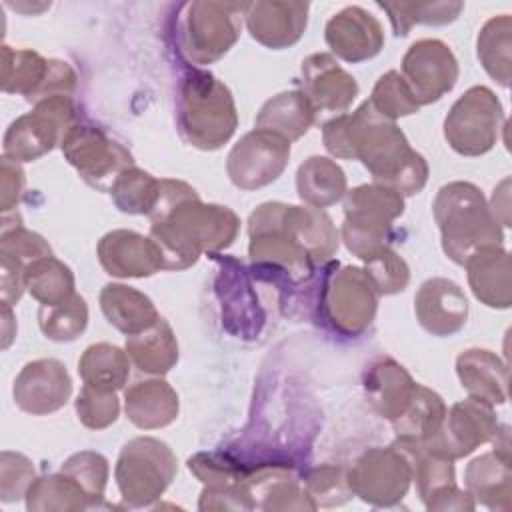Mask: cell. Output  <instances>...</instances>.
<instances>
[{
  "label": "cell",
  "instance_id": "4fadbf2b",
  "mask_svg": "<svg viewBox=\"0 0 512 512\" xmlns=\"http://www.w3.org/2000/svg\"><path fill=\"white\" fill-rule=\"evenodd\" d=\"M348 486L366 504L388 508L398 504L412 482V464L396 444L368 448L346 470Z\"/></svg>",
  "mask_w": 512,
  "mask_h": 512
},
{
  "label": "cell",
  "instance_id": "d4e9b609",
  "mask_svg": "<svg viewBox=\"0 0 512 512\" xmlns=\"http://www.w3.org/2000/svg\"><path fill=\"white\" fill-rule=\"evenodd\" d=\"M472 294L488 308H510V254L502 246H488L474 252L466 262Z\"/></svg>",
  "mask_w": 512,
  "mask_h": 512
},
{
  "label": "cell",
  "instance_id": "681fc988",
  "mask_svg": "<svg viewBox=\"0 0 512 512\" xmlns=\"http://www.w3.org/2000/svg\"><path fill=\"white\" fill-rule=\"evenodd\" d=\"M200 510H252L256 508L250 490L242 482L206 484L198 502Z\"/></svg>",
  "mask_w": 512,
  "mask_h": 512
},
{
  "label": "cell",
  "instance_id": "60d3db41",
  "mask_svg": "<svg viewBox=\"0 0 512 512\" xmlns=\"http://www.w3.org/2000/svg\"><path fill=\"white\" fill-rule=\"evenodd\" d=\"M368 102L380 116L392 122L402 116L416 114L420 110V104L416 102L412 90L404 82L402 74L396 70H388L378 78Z\"/></svg>",
  "mask_w": 512,
  "mask_h": 512
},
{
  "label": "cell",
  "instance_id": "f1b7e54d",
  "mask_svg": "<svg viewBox=\"0 0 512 512\" xmlns=\"http://www.w3.org/2000/svg\"><path fill=\"white\" fill-rule=\"evenodd\" d=\"M316 110L300 90L280 92L270 98L256 116V128L274 132L288 142L304 136L314 124Z\"/></svg>",
  "mask_w": 512,
  "mask_h": 512
},
{
  "label": "cell",
  "instance_id": "db71d44e",
  "mask_svg": "<svg viewBox=\"0 0 512 512\" xmlns=\"http://www.w3.org/2000/svg\"><path fill=\"white\" fill-rule=\"evenodd\" d=\"M10 326H16L12 306L2 304V348H8L12 338L16 336V328H10Z\"/></svg>",
  "mask_w": 512,
  "mask_h": 512
},
{
  "label": "cell",
  "instance_id": "277c9868",
  "mask_svg": "<svg viewBox=\"0 0 512 512\" xmlns=\"http://www.w3.org/2000/svg\"><path fill=\"white\" fill-rule=\"evenodd\" d=\"M434 220L442 236V250L454 262H464L478 250L502 246L504 234L482 190L472 182L444 184L432 204Z\"/></svg>",
  "mask_w": 512,
  "mask_h": 512
},
{
  "label": "cell",
  "instance_id": "74e56055",
  "mask_svg": "<svg viewBox=\"0 0 512 512\" xmlns=\"http://www.w3.org/2000/svg\"><path fill=\"white\" fill-rule=\"evenodd\" d=\"M378 6L388 12L396 36L410 34L416 24L444 26L464 10L462 2H378Z\"/></svg>",
  "mask_w": 512,
  "mask_h": 512
},
{
  "label": "cell",
  "instance_id": "83f0119b",
  "mask_svg": "<svg viewBox=\"0 0 512 512\" xmlns=\"http://www.w3.org/2000/svg\"><path fill=\"white\" fill-rule=\"evenodd\" d=\"M100 308L106 320L126 336L144 332L160 320L152 300L124 284H106L100 292Z\"/></svg>",
  "mask_w": 512,
  "mask_h": 512
},
{
  "label": "cell",
  "instance_id": "7bdbcfd3",
  "mask_svg": "<svg viewBox=\"0 0 512 512\" xmlns=\"http://www.w3.org/2000/svg\"><path fill=\"white\" fill-rule=\"evenodd\" d=\"M304 488L316 506H338L354 496L348 486L346 470L334 464H322L308 470L304 476Z\"/></svg>",
  "mask_w": 512,
  "mask_h": 512
},
{
  "label": "cell",
  "instance_id": "ab89813d",
  "mask_svg": "<svg viewBox=\"0 0 512 512\" xmlns=\"http://www.w3.org/2000/svg\"><path fill=\"white\" fill-rule=\"evenodd\" d=\"M38 324L42 334L54 342L74 340L88 324L86 300L74 294L56 306H40Z\"/></svg>",
  "mask_w": 512,
  "mask_h": 512
},
{
  "label": "cell",
  "instance_id": "d6a6232c",
  "mask_svg": "<svg viewBox=\"0 0 512 512\" xmlns=\"http://www.w3.org/2000/svg\"><path fill=\"white\" fill-rule=\"evenodd\" d=\"M446 410L448 408L444 400L434 390L416 384L406 410L396 420H392L396 438L426 442L440 430Z\"/></svg>",
  "mask_w": 512,
  "mask_h": 512
},
{
  "label": "cell",
  "instance_id": "f546056e",
  "mask_svg": "<svg viewBox=\"0 0 512 512\" xmlns=\"http://www.w3.org/2000/svg\"><path fill=\"white\" fill-rule=\"evenodd\" d=\"M298 196L306 206L328 208L344 198L346 174L326 156H310L296 172Z\"/></svg>",
  "mask_w": 512,
  "mask_h": 512
},
{
  "label": "cell",
  "instance_id": "e575fe53",
  "mask_svg": "<svg viewBox=\"0 0 512 512\" xmlns=\"http://www.w3.org/2000/svg\"><path fill=\"white\" fill-rule=\"evenodd\" d=\"M92 502L80 484L64 474H46L34 478L26 492V508L30 512H76L90 508Z\"/></svg>",
  "mask_w": 512,
  "mask_h": 512
},
{
  "label": "cell",
  "instance_id": "7dc6e473",
  "mask_svg": "<svg viewBox=\"0 0 512 512\" xmlns=\"http://www.w3.org/2000/svg\"><path fill=\"white\" fill-rule=\"evenodd\" d=\"M34 482L32 462L20 454L4 450L0 454V496L2 502H14L26 498L30 484Z\"/></svg>",
  "mask_w": 512,
  "mask_h": 512
},
{
  "label": "cell",
  "instance_id": "8fae6325",
  "mask_svg": "<svg viewBox=\"0 0 512 512\" xmlns=\"http://www.w3.org/2000/svg\"><path fill=\"white\" fill-rule=\"evenodd\" d=\"M320 308L326 322L344 336L362 334L374 320L378 308V292L358 266H344L326 276Z\"/></svg>",
  "mask_w": 512,
  "mask_h": 512
},
{
  "label": "cell",
  "instance_id": "2e32d148",
  "mask_svg": "<svg viewBox=\"0 0 512 512\" xmlns=\"http://www.w3.org/2000/svg\"><path fill=\"white\" fill-rule=\"evenodd\" d=\"M402 78L420 106L438 102L458 80V60L438 38L416 40L402 58Z\"/></svg>",
  "mask_w": 512,
  "mask_h": 512
},
{
  "label": "cell",
  "instance_id": "5b68a950",
  "mask_svg": "<svg viewBox=\"0 0 512 512\" xmlns=\"http://www.w3.org/2000/svg\"><path fill=\"white\" fill-rule=\"evenodd\" d=\"M178 130L182 138L200 150H218L236 126L234 98L224 82L204 70H188L178 86Z\"/></svg>",
  "mask_w": 512,
  "mask_h": 512
},
{
  "label": "cell",
  "instance_id": "ac0fdd59",
  "mask_svg": "<svg viewBox=\"0 0 512 512\" xmlns=\"http://www.w3.org/2000/svg\"><path fill=\"white\" fill-rule=\"evenodd\" d=\"M98 260L110 276L146 278L164 270L160 246L134 230H112L98 242Z\"/></svg>",
  "mask_w": 512,
  "mask_h": 512
},
{
  "label": "cell",
  "instance_id": "f907efd6",
  "mask_svg": "<svg viewBox=\"0 0 512 512\" xmlns=\"http://www.w3.org/2000/svg\"><path fill=\"white\" fill-rule=\"evenodd\" d=\"M0 208L4 214H8L20 200L24 190V172L20 168V162H14L6 156H2L0 162Z\"/></svg>",
  "mask_w": 512,
  "mask_h": 512
},
{
  "label": "cell",
  "instance_id": "b9f144b4",
  "mask_svg": "<svg viewBox=\"0 0 512 512\" xmlns=\"http://www.w3.org/2000/svg\"><path fill=\"white\" fill-rule=\"evenodd\" d=\"M108 460L100 452L82 450L66 458L62 464V472L74 478L80 488L90 498L92 506L98 504L104 498L106 482H108Z\"/></svg>",
  "mask_w": 512,
  "mask_h": 512
},
{
  "label": "cell",
  "instance_id": "d6986e66",
  "mask_svg": "<svg viewBox=\"0 0 512 512\" xmlns=\"http://www.w3.org/2000/svg\"><path fill=\"white\" fill-rule=\"evenodd\" d=\"M302 94L316 112H346L358 96L356 80L336 62L332 54H310L300 68Z\"/></svg>",
  "mask_w": 512,
  "mask_h": 512
},
{
  "label": "cell",
  "instance_id": "836d02e7",
  "mask_svg": "<svg viewBox=\"0 0 512 512\" xmlns=\"http://www.w3.org/2000/svg\"><path fill=\"white\" fill-rule=\"evenodd\" d=\"M78 374L88 386L118 392L128 380L130 358L114 344H90L78 360Z\"/></svg>",
  "mask_w": 512,
  "mask_h": 512
},
{
  "label": "cell",
  "instance_id": "30bf717a",
  "mask_svg": "<svg viewBox=\"0 0 512 512\" xmlns=\"http://www.w3.org/2000/svg\"><path fill=\"white\" fill-rule=\"evenodd\" d=\"M76 122L72 96H52L34 104L28 114L16 118L4 134V156L14 162H32L62 142Z\"/></svg>",
  "mask_w": 512,
  "mask_h": 512
},
{
  "label": "cell",
  "instance_id": "484cf974",
  "mask_svg": "<svg viewBox=\"0 0 512 512\" xmlns=\"http://www.w3.org/2000/svg\"><path fill=\"white\" fill-rule=\"evenodd\" d=\"M178 394L162 378L140 380L124 392L128 420L142 430L164 428L178 416Z\"/></svg>",
  "mask_w": 512,
  "mask_h": 512
},
{
  "label": "cell",
  "instance_id": "d590c367",
  "mask_svg": "<svg viewBox=\"0 0 512 512\" xmlns=\"http://www.w3.org/2000/svg\"><path fill=\"white\" fill-rule=\"evenodd\" d=\"M26 290L42 306H56L74 296L72 270L54 256H44L26 264Z\"/></svg>",
  "mask_w": 512,
  "mask_h": 512
},
{
  "label": "cell",
  "instance_id": "3957f363",
  "mask_svg": "<svg viewBox=\"0 0 512 512\" xmlns=\"http://www.w3.org/2000/svg\"><path fill=\"white\" fill-rule=\"evenodd\" d=\"M250 258L266 268L308 276L338 250V230L330 216L312 206L264 202L248 218Z\"/></svg>",
  "mask_w": 512,
  "mask_h": 512
},
{
  "label": "cell",
  "instance_id": "cb8c5ba5",
  "mask_svg": "<svg viewBox=\"0 0 512 512\" xmlns=\"http://www.w3.org/2000/svg\"><path fill=\"white\" fill-rule=\"evenodd\" d=\"M418 382L394 358H378L364 372V392L372 408L386 420H396L408 406Z\"/></svg>",
  "mask_w": 512,
  "mask_h": 512
},
{
  "label": "cell",
  "instance_id": "f6af8a7d",
  "mask_svg": "<svg viewBox=\"0 0 512 512\" xmlns=\"http://www.w3.org/2000/svg\"><path fill=\"white\" fill-rule=\"evenodd\" d=\"M78 420L90 430H102L116 422L120 414V402L116 392L100 390L84 384L76 398Z\"/></svg>",
  "mask_w": 512,
  "mask_h": 512
},
{
  "label": "cell",
  "instance_id": "8992f818",
  "mask_svg": "<svg viewBox=\"0 0 512 512\" xmlns=\"http://www.w3.org/2000/svg\"><path fill=\"white\" fill-rule=\"evenodd\" d=\"M404 212V196L382 184H362L344 194L342 240L360 260H368L392 242V222Z\"/></svg>",
  "mask_w": 512,
  "mask_h": 512
},
{
  "label": "cell",
  "instance_id": "52a82bcc",
  "mask_svg": "<svg viewBox=\"0 0 512 512\" xmlns=\"http://www.w3.org/2000/svg\"><path fill=\"white\" fill-rule=\"evenodd\" d=\"M176 470V456L166 442L152 436H138L120 450L114 478L122 500L132 508H142L166 492Z\"/></svg>",
  "mask_w": 512,
  "mask_h": 512
},
{
  "label": "cell",
  "instance_id": "c3c4849f",
  "mask_svg": "<svg viewBox=\"0 0 512 512\" xmlns=\"http://www.w3.org/2000/svg\"><path fill=\"white\" fill-rule=\"evenodd\" d=\"M190 472L204 484H224V482H242L246 466L236 462L226 454H206L200 452L188 460Z\"/></svg>",
  "mask_w": 512,
  "mask_h": 512
},
{
  "label": "cell",
  "instance_id": "e0dca14e",
  "mask_svg": "<svg viewBox=\"0 0 512 512\" xmlns=\"http://www.w3.org/2000/svg\"><path fill=\"white\" fill-rule=\"evenodd\" d=\"M72 394V380L66 366L56 358L28 362L16 376L14 404L32 416H46L60 410Z\"/></svg>",
  "mask_w": 512,
  "mask_h": 512
},
{
  "label": "cell",
  "instance_id": "603a6c76",
  "mask_svg": "<svg viewBox=\"0 0 512 512\" xmlns=\"http://www.w3.org/2000/svg\"><path fill=\"white\" fill-rule=\"evenodd\" d=\"M466 490L490 510H510L512 506V470L510 450L494 448L492 452L474 458L464 474Z\"/></svg>",
  "mask_w": 512,
  "mask_h": 512
},
{
  "label": "cell",
  "instance_id": "1f68e13d",
  "mask_svg": "<svg viewBox=\"0 0 512 512\" xmlns=\"http://www.w3.org/2000/svg\"><path fill=\"white\" fill-rule=\"evenodd\" d=\"M52 60L42 58L34 50H14L2 46V74L0 86L6 94H22L34 102L50 74Z\"/></svg>",
  "mask_w": 512,
  "mask_h": 512
},
{
  "label": "cell",
  "instance_id": "7a4b0ae2",
  "mask_svg": "<svg viewBox=\"0 0 512 512\" xmlns=\"http://www.w3.org/2000/svg\"><path fill=\"white\" fill-rule=\"evenodd\" d=\"M150 218V238L160 246L164 270L192 266L202 252L228 248L240 230L234 210L204 204L198 192L174 178H160V194Z\"/></svg>",
  "mask_w": 512,
  "mask_h": 512
},
{
  "label": "cell",
  "instance_id": "7c38bea8",
  "mask_svg": "<svg viewBox=\"0 0 512 512\" xmlns=\"http://www.w3.org/2000/svg\"><path fill=\"white\" fill-rule=\"evenodd\" d=\"M64 158L94 188H112L114 180L130 166L134 158L120 142L102 128L76 120L60 142Z\"/></svg>",
  "mask_w": 512,
  "mask_h": 512
},
{
  "label": "cell",
  "instance_id": "f35d334b",
  "mask_svg": "<svg viewBox=\"0 0 512 512\" xmlns=\"http://www.w3.org/2000/svg\"><path fill=\"white\" fill-rule=\"evenodd\" d=\"M110 194L120 212L148 216L158 202L160 180L142 168L130 166L114 180Z\"/></svg>",
  "mask_w": 512,
  "mask_h": 512
},
{
  "label": "cell",
  "instance_id": "ffe728a7",
  "mask_svg": "<svg viewBox=\"0 0 512 512\" xmlns=\"http://www.w3.org/2000/svg\"><path fill=\"white\" fill-rule=\"evenodd\" d=\"M324 38L338 58L354 64L370 60L382 50L384 28L364 8L346 6L328 20Z\"/></svg>",
  "mask_w": 512,
  "mask_h": 512
},
{
  "label": "cell",
  "instance_id": "bcb514c9",
  "mask_svg": "<svg viewBox=\"0 0 512 512\" xmlns=\"http://www.w3.org/2000/svg\"><path fill=\"white\" fill-rule=\"evenodd\" d=\"M0 254H6L28 264L32 260L52 256V248L40 234L24 228L20 220L14 226H10L8 220H4L0 236Z\"/></svg>",
  "mask_w": 512,
  "mask_h": 512
},
{
  "label": "cell",
  "instance_id": "5bb4252c",
  "mask_svg": "<svg viewBox=\"0 0 512 512\" xmlns=\"http://www.w3.org/2000/svg\"><path fill=\"white\" fill-rule=\"evenodd\" d=\"M290 142L274 132L254 128L228 152L226 172L240 190H256L272 184L288 166Z\"/></svg>",
  "mask_w": 512,
  "mask_h": 512
},
{
  "label": "cell",
  "instance_id": "6da1fadb",
  "mask_svg": "<svg viewBox=\"0 0 512 512\" xmlns=\"http://www.w3.org/2000/svg\"><path fill=\"white\" fill-rule=\"evenodd\" d=\"M326 150L336 158L360 160L376 184L402 196L418 194L428 182V164L396 122L380 116L368 100L352 114H340L322 126Z\"/></svg>",
  "mask_w": 512,
  "mask_h": 512
},
{
  "label": "cell",
  "instance_id": "44dd1931",
  "mask_svg": "<svg viewBox=\"0 0 512 512\" xmlns=\"http://www.w3.org/2000/svg\"><path fill=\"white\" fill-rule=\"evenodd\" d=\"M306 2L260 0L246 4L244 16L250 36L272 50H282L296 44L308 22Z\"/></svg>",
  "mask_w": 512,
  "mask_h": 512
},
{
  "label": "cell",
  "instance_id": "4316f807",
  "mask_svg": "<svg viewBox=\"0 0 512 512\" xmlns=\"http://www.w3.org/2000/svg\"><path fill=\"white\" fill-rule=\"evenodd\" d=\"M456 374L470 398L490 406L506 402V364L494 352L484 348L464 350L456 358Z\"/></svg>",
  "mask_w": 512,
  "mask_h": 512
},
{
  "label": "cell",
  "instance_id": "4dcf8cb0",
  "mask_svg": "<svg viewBox=\"0 0 512 512\" xmlns=\"http://www.w3.org/2000/svg\"><path fill=\"white\" fill-rule=\"evenodd\" d=\"M126 354L138 370L166 374L178 362V342L172 326L160 318L148 330L128 336Z\"/></svg>",
  "mask_w": 512,
  "mask_h": 512
},
{
  "label": "cell",
  "instance_id": "9c48e42d",
  "mask_svg": "<svg viewBox=\"0 0 512 512\" xmlns=\"http://www.w3.org/2000/svg\"><path fill=\"white\" fill-rule=\"evenodd\" d=\"M504 124V110L496 94L486 86L468 88L444 118V138L462 156L490 152Z\"/></svg>",
  "mask_w": 512,
  "mask_h": 512
},
{
  "label": "cell",
  "instance_id": "ba28073f",
  "mask_svg": "<svg viewBox=\"0 0 512 512\" xmlns=\"http://www.w3.org/2000/svg\"><path fill=\"white\" fill-rule=\"evenodd\" d=\"M246 4L190 2L178 24V46L188 62L204 66L222 58L240 36V14Z\"/></svg>",
  "mask_w": 512,
  "mask_h": 512
},
{
  "label": "cell",
  "instance_id": "7402d4cb",
  "mask_svg": "<svg viewBox=\"0 0 512 512\" xmlns=\"http://www.w3.org/2000/svg\"><path fill=\"white\" fill-rule=\"evenodd\" d=\"M414 312L428 334L444 338L464 328L468 300L456 282L448 278H430L416 292Z\"/></svg>",
  "mask_w": 512,
  "mask_h": 512
},
{
  "label": "cell",
  "instance_id": "816d5d0a",
  "mask_svg": "<svg viewBox=\"0 0 512 512\" xmlns=\"http://www.w3.org/2000/svg\"><path fill=\"white\" fill-rule=\"evenodd\" d=\"M0 260H2L0 298H2V304L14 306L26 290V280H24L26 264L16 258H10L6 254H0Z\"/></svg>",
  "mask_w": 512,
  "mask_h": 512
},
{
  "label": "cell",
  "instance_id": "f5cc1de1",
  "mask_svg": "<svg viewBox=\"0 0 512 512\" xmlns=\"http://www.w3.org/2000/svg\"><path fill=\"white\" fill-rule=\"evenodd\" d=\"M508 184H510V180L504 178L502 184L494 190L492 204H488L492 214L496 216V220L500 224H504V226H510V216H508V212H510V208H508Z\"/></svg>",
  "mask_w": 512,
  "mask_h": 512
},
{
  "label": "cell",
  "instance_id": "8d00e7d4",
  "mask_svg": "<svg viewBox=\"0 0 512 512\" xmlns=\"http://www.w3.org/2000/svg\"><path fill=\"white\" fill-rule=\"evenodd\" d=\"M510 46H512V18L500 14L490 18L476 40L478 60L482 68L500 86L510 84Z\"/></svg>",
  "mask_w": 512,
  "mask_h": 512
},
{
  "label": "cell",
  "instance_id": "ee69618b",
  "mask_svg": "<svg viewBox=\"0 0 512 512\" xmlns=\"http://www.w3.org/2000/svg\"><path fill=\"white\" fill-rule=\"evenodd\" d=\"M364 264V272L372 280L378 296H390L402 292L408 286L410 268L404 258L390 246L368 258Z\"/></svg>",
  "mask_w": 512,
  "mask_h": 512
},
{
  "label": "cell",
  "instance_id": "9a60e30c",
  "mask_svg": "<svg viewBox=\"0 0 512 512\" xmlns=\"http://www.w3.org/2000/svg\"><path fill=\"white\" fill-rule=\"evenodd\" d=\"M498 430L500 424L492 406L468 396L446 410L440 430L420 444L432 454L458 460L474 452L478 446L494 440Z\"/></svg>",
  "mask_w": 512,
  "mask_h": 512
}]
</instances>
